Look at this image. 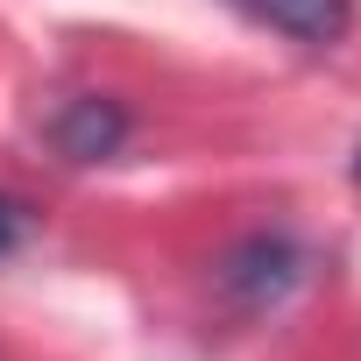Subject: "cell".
<instances>
[{
	"label": "cell",
	"instance_id": "cell-5",
	"mask_svg": "<svg viewBox=\"0 0 361 361\" xmlns=\"http://www.w3.org/2000/svg\"><path fill=\"white\" fill-rule=\"evenodd\" d=\"M354 177H361V156H354Z\"/></svg>",
	"mask_w": 361,
	"mask_h": 361
},
{
	"label": "cell",
	"instance_id": "cell-1",
	"mask_svg": "<svg viewBox=\"0 0 361 361\" xmlns=\"http://www.w3.org/2000/svg\"><path fill=\"white\" fill-rule=\"evenodd\" d=\"M305 283V248L290 234H248L227 262H220V290L241 312H276L290 290Z\"/></svg>",
	"mask_w": 361,
	"mask_h": 361
},
{
	"label": "cell",
	"instance_id": "cell-3",
	"mask_svg": "<svg viewBox=\"0 0 361 361\" xmlns=\"http://www.w3.org/2000/svg\"><path fill=\"white\" fill-rule=\"evenodd\" d=\"M50 142H57L64 163H99V156H114L128 142V114H121V99H99V92L64 99L57 121H50Z\"/></svg>",
	"mask_w": 361,
	"mask_h": 361
},
{
	"label": "cell",
	"instance_id": "cell-4",
	"mask_svg": "<svg viewBox=\"0 0 361 361\" xmlns=\"http://www.w3.org/2000/svg\"><path fill=\"white\" fill-rule=\"evenodd\" d=\"M29 227H36V213H29L22 199H8V192H0V262H8V255L29 241Z\"/></svg>",
	"mask_w": 361,
	"mask_h": 361
},
{
	"label": "cell",
	"instance_id": "cell-2",
	"mask_svg": "<svg viewBox=\"0 0 361 361\" xmlns=\"http://www.w3.org/2000/svg\"><path fill=\"white\" fill-rule=\"evenodd\" d=\"M234 15L305 43V50H333L347 29H354V0H227Z\"/></svg>",
	"mask_w": 361,
	"mask_h": 361
}]
</instances>
